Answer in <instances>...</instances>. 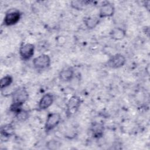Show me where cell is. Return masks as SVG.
I'll list each match as a JSON object with an SVG mask.
<instances>
[{
  "label": "cell",
  "instance_id": "cell-15",
  "mask_svg": "<svg viewBox=\"0 0 150 150\" xmlns=\"http://www.w3.org/2000/svg\"><path fill=\"white\" fill-rule=\"evenodd\" d=\"M13 82V78L10 75H6L4 76L0 81V88L1 90L6 88L9 87Z\"/></svg>",
  "mask_w": 150,
  "mask_h": 150
},
{
  "label": "cell",
  "instance_id": "cell-16",
  "mask_svg": "<svg viewBox=\"0 0 150 150\" xmlns=\"http://www.w3.org/2000/svg\"><path fill=\"white\" fill-rule=\"evenodd\" d=\"M16 118L18 121L20 122H24L27 120L29 117V111L25 110L22 109L20 111H19L16 114Z\"/></svg>",
  "mask_w": 150,
  "mask_h": 150
},
{
  "label": "cell",
  "instance_id": "cell-1",
  "mask_svg": "<svg viewBox=\"0 0 150 150\" xmlns=\"http://www.w3.org/2000/svg\"><path fill=\"white\" fill-rule=\"evenodd\" d=\"M29 93L24 87H19L12 93V104L10 111L15 114L22 109V105L28 100Z\"/></svg>",
  "mask_w": 150,
  "mask_h": 150
},
{
  "label": "cell",
  "instance_id": "cell-11",
  "mask_svg": "<svg viewBox=\"0 0 150 150\" xmlns=\"http://www.w3.org/2000/svg\"><path fill=\"white\" fill-rule=\"evenodd\" d=\"M91 132L93 136L96 138H101L104 133V125L102 123H97L96 122L93 124L91 127Z\"/></svg>",
  "mask_w": 150,
  "mask_h": 150
},
{
  "label": "cell",
  "instance_id": "cell-9",
  "mask_svg": "<svg viewBox=\"0 0 150 150\" xmlns=\"http://www.w3.org/2000/svg\"><path fill=\"white\" fill-rule=\"evenodd\" d=\"M54 100L53 96L50 93H47L43 95L40 98L39 104L38 108L40 110H45L50 107Z\"/></svg>",
  "mask_w": 150,
  "mask_h": 150
},
{
  "label": "cell",
  "instance_id": "cell-6",
  "mask_svg": "<svg viewBox=\"0 0 150 150\" xmlns=\"http://www.w3.org/2000/svg\"><path fill=\"white\" fill-rule=\"evenodd\" d=\"M126 62V59L124 55L117 53L112 56L108 60V66L112 69H118L122 67Z\"/></svg>",
  "mask_w": 150,
  "mask_h": 150
},
{
  "label": "cell",
  "instance_id": "cell-17",
  "mask_svg": "<svg viewBox=\"0 0 150 150\" xmlns=\"http://www.w3.org/2000/svg\"><path fill=\"white\" fill-rule=\"evenodd\" d=\"M90 4V1H74L71 2V6L72 8L77 9L81 10L86 5H88Z\"/></svg>",
  "mask_w": 150,
  "mask_h": 150
},
{
  "label": "cell",
  "instance_id": "cell-10",
  "mask_svg": "<svg viewBox=\"0 0 150 150\" xmlns=\"http://www.w3.org/2000/svg\"><path fill=\"white\" fill-rule=\"evenodd\" d=\"M74 69L71 67H66L63 69L59 73V76L63 81H69L72 80L74 76Z\"/></svg>",
  "mask_w": 150,
  "mask_h": 150
},
{
  "label": "cell",
  "instance_id": "cell-14",
  "mask_svg": "<svg viewBox=\"0 0 150 150\" xmlns=\"http://www.w3.org/2000/svg\"><path fill=\"white\" fill-rule=\"evenodd\" d=\"M100 21V18L99 17H88L85 19L84 24L88 29H92L98 25Z\"/></svg>",
  "mask_w": 150,
  "mask_h": 150
},
{
  "label": "cell",
  "instance_id": "cell-5",
  "mask_svg": "<svg viewBox=\"0 0 150 150\" xmlns=\"http://www.w3.org/2000/svg\"><path fill=\"white\" fill-rule=\"evenodd\" d=\"M19 53L23 60H28L34 55L35 46L30 43L23 44L19 48Z\"/></svg>",
  "mask_w": 150,
  "mask_h": 150
},
{
  "label": "cell",
  "instance_id": "cell-4",
  "mask_svg": "<svg viewBox=\"0 0 150 150\" xmlns=\"http://www.w3.org/2000/svg\"><path fill=\"white\" fill-rule=\"evenodd\" d=\"M61 116L57 112H52L48 114L45 124V131L48 132L53 129L60 123Z\"/></svg>",
  "mask_w": 150,
  "mask_h": 150
},
{
  "label": "cell",
  "instance_id": "cell-2",
  "mask_svg": "<svg viewBox=\"0 0 150 150\" xmlns=\"http://www.w3.org/2000/svg\"><path fill=\"white\" fill-rule=\"evenodd\" d=\"M21 13L17 9H9L5 14L4 18V24L7 26L16 24L21 18Z\"/></svg>",
  "mask_w": 150,
  "mask_h": 150
},
{
  "label": "cell",
  "instance_id": "cell-13",
  "mask_svg": "<svg viewBox=\"0 0 150 150\" xmlns=\"http://www.w3.org/2000/svg\"><path fill=\"white\" fill-rule=\"evenodd\" d=\"M15 132V129L12 124H6L1 128V135L2 137L8 138L13 135Z\"/></svg>",
  "mask_w": 150,
  "mask_h": 150
},
{
  "label": "cell",
  "instance_id": "cell-8",
  "mask_svg": "<svg viewBox=\"0 0 150 150\" xmlns=\"http://www.w3.org/2000/svg\"><path fill=\"white\" fill-rule=\"evenodd\" d=\"M114 12L115 8L113 4L109 2H106L101 5L99 11L98 17L100 19L111 17L114 15Z\"/></svg>",
  "mask_w": 150,
  "mask_h": 150
},
{
  "label": "cell",
  "instance_id": "cell-12",
  "mask_svg": "<svg viewBox=\"0 0 150 150\" xmlns=\"http://www.w3.org/2000/svg\"><path fill=\"white\" fill-rule=\"evenodd\" d=\"M126 35L125 30L121 28H114L110 32L111 38L115 40H120L123 39Z\"/></svg>",
  "mask_w": 150,
  "mask_h": 150
},
{
  "label": "cell",
  "instance_id": "cell-7",
  "mask_svg": "<svg viewBox=\"0 0 150 150\" xmlns=\"http://www.w3.org/2000/svg\"><path fill=\"white\" fill-rule=\"evenodd\" d=\"M81 104V99L77 96H72L67 102L66 112L67 115L71 116L79 110Z\"/></svg>",
  "mask_w": 150,
  "mask_h": 150
},
{
  "label": "cell",
  "instance_id": "cell-3",
  "mask_svg": "<svg viewBox=\"0 0 150 150\" xmlns=\"http://www.w3.org/2000/svg\"><path fill=\"white\" fill-rule=\"evenodd\" d=\"M50 57L46 54H42L33 60V65L38 70L46 69L50 66Z\"/></svg>",
  "mask_w": 150,
  "mask_h": 150
}]
</instances>
